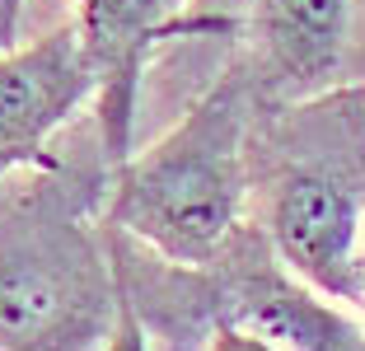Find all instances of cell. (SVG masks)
I'll list each match as a JSON object with an SVG mask.
<instances>
[{
    "label": "cell",
    "instance_id": "1",
    "mask_svg": "<svg viewBox=\"0 0 365 351\" xmlns=\"http://www.w3.org/2000/svg\"><path fill=\"white\" fill-rule=\"evenodd\" d=\"M248 80L225 75L150 150L113 173L103 225L150 244L164 263L211 267L239 234L248 164Z\"/></svg>",
    "mask_w": 365,
    "mask_h": 351
},
{
    "label": "cell",
    "instance_id": "2",
    "mask_svg": "<svg viewBox=\"0 0 365 351\" xmlns=\"http://www.w3.org/2000/svg\"><path fill=\"white\" fill-rule=\"evenodd\" d=\"M122 305L80 183H29L0 206V351H94Z\"/></svg>",
    "mask_w": 365,
    "mask_h": 351
},
{
    "label": "cell",
    "instance_id": "3",
    "mask_svg": "<svg viewBox=\"0 0 365 351\" xmlns=\"http://www.w3.org/2000/svg\"><path fill=\"white\" fill-rule=\"evenodd\" d=\"M361 234H365V141L351 155H319L272 192L267 244L300 281L328 300H361Z\"/></svg>",
    "mask_w": 365,
    "mask_h": 351
},
{
    "label": "cell",
    "instance_id": "4",
    "mask_svg": "<svg viewBox=\"0 0 365 351\" xmlns=\"http://www.w3.org/2000/svg\"><path fill=\"white\" fill-rule=\"evenodd\" d=\"M206 281V305L215 323L262 332L281 351H365V328L342 309L319 300L309 281H300L286 263H277L272 244L235 234L230 248L215 258Z\"/></svg>",
    "mask_w": 365,
    "mask_h": 351
},
{
    "label": "cell",
    "instance_id": "5",
    "mask_svg": "<svg viewBox=\"0 0 365 351\" xmlns=\"http://www.w3.org/2000/svg\"><path fill=\"white\" fill-rule=\"evenodd\" d=\"M85 98H94V71L76 24L0 52V178L24 164L52 169L47 141Z\"/></svg>",
    "mask_w": 365,
    "mask_h": 351
},
{
    "label": "cell",
    "instance_id": "6",
    "mask_svg": "<svg viewBox=\"0 0 365 351\" xmlns=\"http://www.w3.org/2000/svg\"><path fill=\"white\" fill-rule=\"evenodd\" d=\"M160 19L164 0H80L76 33L94 71L98 136L113 169L131 155V108H136L140 66L160 38Z\"/></svg>",
    "mask_w": 365,
    "mask_h": 351
},
{
    "label": "cell",
    "instance_id": "7",
    "mask_svg": "<svg viewBox=\"0 0 365 351\" xmlns=\"http://www.w3.org/2000/svg\"><path fill=\"white\" fill-rule=\"evenodd\" d=\"M351 0H253L258 80L277 98H314L342 75Z\"/></svg>",
    "mask_w": 365,
    "mask_h": 351
},
{
    "label": "cell",
    "instance_id": "8",
    "mask_svg": "<svg viewBox=\"0 0 365 351\" xmlns=\"http://www.w3.org/2000/svg\"><path fill=\"white\" fill-rule=\"evenodd\" d=\"M206 351H281V347H277V342H267L262 332L235 328V323H215L211 347H206Z\"/></svg>",
    "mask_w": 365,
    "mask_h": 351
},
{
    "label": "cell",
    "instance_id": "9",
    "mask_svg": "<svg viewBox=\"0 0 365 351\" xmlns=\"http://www.w3.org/2000/svg\"><path fill=\"white\" fill-rule=\"evenodd\" d=\"M19 19H24V0H0V52H10L19 38Z\"/></svg>",
    "mask_w": 365,
    "mask_h": 351
},
{
    "label": "cell",
    "instance_id": "10",
    "mask_svg": "<svg viewBox=\"0 0 365 351\" xmlns=\"http://www.w3.org/2000/svg\"><path fill=\"white\" fill-rule=\"evenodd\" d=\"M356 305L365 309V234H361V300H356Z\"/></svg>",
    "mask_w": 365,
    "mask_h": 351
}]
</instances>
